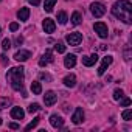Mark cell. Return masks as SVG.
Masks as SVG:
<instances>
[{
    "instance_id": "cell-1",
    "label": "cell",
    "mask_w": 132,
    "mask_h": 132,
    "mask_svg": "<svg viewBox=\"0 0 132 132\" xmlns=\"http://www.w3.org/2000/svg\"><path fill=\"white\" fill-rule=\"evenodd\" d=\"M112 13H113L115 17L121 19L124 23H130L132 19L127 17V16H130V13H132V3L127 2V0H121V2H117V3L112 6Z\"/></svg>"
},
{
    "instance_id": "cell-2",
    "label": "cell",
    "mask_w": 132,
    "mask_h": 132,
    "mask_svg": "<svg viewBox=\"0 0 132 132\" xmlns=\"http://www.w3.org/2000/svg\"><path fill=\"white\" fill-rule=\"evenodd\" d=\"M6 79L11 82V87L17 92L23 90V69L22 67H14L6 73Z\"/></svg>"
},
{
    "instance_id": "cell-3",
    "label": "cell",
    "mask_w": 132,
    "mask_h": 132,
    "mask_svg": "<svg viewBox=\"0 0 132 132\" xmlns=\"http://www.w3.org/2000/svg\"><path fill=\"white\" fill-rule=\"evenodd\" d=\"M90 11H92V14L95 17H103L106 14V6L103 3H100V2H95V3L90 5Z\"/></svg>"
},
{
    "instance_id": "cell-4",
    "label": "cell",
    "mask_w": 132,
    "mask_h": 132,
    "mask_svg": "<svg viewBox=\"0 0 132 132\" xmlns=\"http://www.w3.org/2000/svg\"><path fill=\"white\" fill-rule=\"evenodd\" d=\"M93 30H95V33H96L101 39H106L107 34H109V31H107V25L103 23V22H96V23L93 25Z\"/></svg>"
},
{
    "instance_id": "cell-5",
    "label": "cell",
    "mask_w": 132,
    "mask_h": 132,
    "mask_svg": "<svg viewBox=\"0 0 132 132\" xmlns=\"http://www.w3.org/2000/svg\"><path fill=\"white\" fill-rule=\"evenodd\" d=\"M65 39H67V42H69L70 45L76 47V45L81 44V40H82V34H81V33H69Z\"/></svg>"
},
{
    "instance_id": "cell-6",
    "label": "cell",
    "mask_w": 132,
    "mask_h": 132,
    "mask_svg": "<svg viewBox=\"0 0 132 132\" xmlns=\"http://www.w3.org/2000/svg\"><path fill=\"white\" fill-rule=\"evenodd\" d=\"M56 101H57V95H56L54 92L50 90V92H47V93L44 95V103H45V106L50 107V106H53Z\"/></svg>"
},
{
    "instance_id": "cell-7",
    "label": "cell",
    "mask_w": 132,
    "mask_h": 132,
    "mask_svg": "<svg viewBox=\"0 0 132 132\" xmlns=\"http://www.w3.org/2000/svg\"><path fill=\"white\" fill-rule=\"evenodd\" d=\"M30 57H31V53H30L28 50H20V51H17V53L14 54V59L19 61V62H25V61H28Z\"/></svg>"
},
{
    "instance_id": "cell-8",
    "label": "cell",
    "mask_w": 132,
    "mask_h": 132,
    "mask_svg": "<svg viewBox=\"0 0 132 132\" xmlns=\"http://www.w3.org/2000/svg\"><path fill=\"white\" fill-rule=\"evenodd\" d=\"M50 62H53V53H51L50 50H47V51L44 53V56L40 57L39 65H40V67H45V65H48Z\"/></svg>"
},
{
    "instance_id": "cell-9",
    "label": "cell",
    "mask_w": 132,
    "mask_h": 132,
    "mask_svg": "<svg viewBox=\"0 0 132 132\" xmlns=\"http://www.w3.org/2000/svg\"><path fill=\"white\" fill-rule=\"evenodd\" d=\"M42 27H44V31H45V33H53V31H54V28H56V23H54V20H53V19L47 17V19L44 20Z\"/></svg>"
},
{
    "instance_id": "cell-10",
    "label": "cell",
    "mask_w": 132,
    "mask_h": 132,
    "mask_svg": "<svg viewBox=\"0 0 132 132\" xmlns=\"http://www.w3.org/2000/svg\"><path fill=\"white\" fill-rule=\"evenodd\" d=\"M110 64H112V56H106V57H103V62H101L100 69H98V75H104L106 69L109 67Z\"/></svg>"
},
{
    "instance_id": "cell-11",
    "label": "cell",
    "mask_w": 132,
    "mask_h": 132,
    "mask_svg": "<svg viewBox=\"0 0 132 132\" xmlns=\"http://www.w3.org/2000/svg\"><path fill=\"white\" fill-rule=\"evenodd\" d=\"M72 121H73L75 124H79V123L84 121V112H82L81 107H78V109L75 110V113L72 115Z\"/></svg>"
},
{
    "instance_id": "cell-12",
    "label": "cell",
    "mask_w": 132,
    "mask_h": 132,
    "mask_svg": "<svg viewBox=\"0 0 132 132\" xmlns=\"http://www.w3.org/2000/svg\"><path fill=\"white\" fill-rule=\"evenodd\" d=\"M50 124L53 126V127H56V129H59V127H62L64 126V120H62V117H59V115H51L50 117Z\"/></svg>"
},
{
    "instance_id": "cell-13",
    "label": "cell",
    "mask_w": 132,
    "mask_h": 132,
    "mask_svg": "<svg viewBox=\"0 0 132 132\" xmlns=\"http://www.w3.org/2000/svg\"><path fill=\"white\" fill-rule=\"evenodd\" d=\"M64 65L67 69H72V67H75L76 65V56L75 54H67L64 57Z\"/></svg>"
},
{
    "instance_id": "cell-14",
    "label": "cell",
    "mask_w": 132,
    "mask_h": 132,
    "mask_svg": "<svg viewBox=\"0 0 132 132\" xmlns=\"http://www.w3.org/2000/svg\"><path fill=\"white\" fill-rule=\"evenodd\" d=\"M96 61H98L96 54H90V56H84L82 57V64L86 65V67H92V65H95Z\"/></svg>"
},
{
    "instance_id": "cell-15",
    "label": "cell",
    "mask_w": 132,
    "mask_h": 132,
    "mask_svg": "<svg viewBox=\"0 0 132 132\" xmlns=\"http://www.w3.org/2000/svg\"><path fill=\"white\" fill-rule=\"evenodd\" d=\"M11 117H13L14 120H23L25 112L22 110V107H13V109H11Z\"/></svg>"
},
{
    "instance_id": "cell-16",
    "label": "cell",
    "mask_w": 132,
    "mask_h": 132,
    "mask_svg": "<svg viewBox=\"0 0 132 132\" xmlns=\"http://www.w3.org/2000/svg\"><path fill=\"white\" fill-rule=\"evenodd\" d=\"M64 84L67 87H75L76 86V76L75 75H67L64 78Z\"/></svg>"
},
{
    "instance_id": "cell-17",
    "label": "cell",
    "mask_w": 132,
    "mask_h": 132,
    "mask_svg": "<svg viewBox=\"0 0 132 132\" xmlns=\"http://www.w3.org/2000/svg\"><path fill=\"white\" fill-rule=\"evenodd\" d=\"M17 17H19V20H28V17H30V10H28V8H20V10L17 11Z\"/></svg>"
},
{
    "instance_id": "cell-18",
    "label": "cell",
    "mask_w": 132,
    "mask_h": 132,
    "mask_svg": "<svg viewBox=\"0 0 132 132\" xmlns=\"http://www.w3.org/2000/svg\"><path fill=\"white\" fill-rule=\"evenodd\" d=\"M31 90H33L34 95H40V93H42V86H40V82H39V81H33V82H31Z\"/></svg>"
},
{
    "instance_id": "cell-19",
    "label": "cell",
    "mask_w": 132,
    "mask_h": 132,
    "mask_svg": "<svg viewBox=\"0 0 132 132\" xmlns=\"http://www.w3.org/2000/svg\"><path fill=\"white\" fill-rule=\"evenodd\" d=\"M81 22H82V16H81L78 11H75L73 16H72V23H73V25H79Z\"/></svg>"
},
{
    "instance_id": "cell-20",
    "label": "cell",
    "mask_w": 132,
    "mask_h": 132,
    "mask_svg": "<svg viewBox=\"0 0 132 132\" xmlns=\"http://www.w3.org/2000/svg\"><path fill=\"white\" fill-rule=\"evenodd\" d=\"M54 3H56V0H45V3H44V10H45L47 13H51V10H53Z\"/></svg>"
},
{
    "instance_id": "cell-21",
    "label": "cell",
    "mask_w": 132,
    "mask_h": 132,
    "mask_svg": "<svg viewBox=\"0 0 132 132\" xmlns=\"http://www.w3.org/2000/svg\"><path fill=\"white\" fill-rule=\"evenodd\" d=\"M57 22H59L61 25H65V23H67V14H65L64 11L57 13Z\"/></svg>"
},
{
    "instance_id": "cell-22",
    "label": "cell",
    "mask_w": 132,
    "mask_h": 132,
    "mask_svg": "<svg viewBox=\"0 0 132 132\" xmlns=\"http://www.w3.org/2000/svg\"><path fill=\"white\" fill-rule=\"evenodd\" d=\"M39 121H40V118H39V117H36V118H34V120H33L31 123H28V124H27L25 130H31V129H34V127H36V126L39 124Z\"/></svg>"
},
{
    "instance_id": "cell-23",
    "label": "cell",
    "mask_w": 132,
    "mask_h": 132,
    "mask_svg": "<svg viewBox=\"0 0 132 132\" xmlns=\"http://www.w3.org/2000/svg\"><path fill=\"white\" fill-rule=\"evenodd\" d=\"M123 96H124V92H123L121 89H117V90L113 92V100H115V101H120Z\"/></svg>"
},
{
    "instance_id": "cell-24",
    "label": "cell",
    "mask_w": 132,
    "mask_h": 132,
    "mask_svg": "<svg viewBox=\"0 0 132 132\" xmlns=\"http://www.w3.org/2000/svg\"><path fill=\"white\" fill-rule=\"evenodd\" d=\"M121 117H123V120H126V121H130V118H132V110H130V109L124 110V112L121 113Z\"/></svg>"
},
{
    "instance_id": "cell-25",
    "label": "cell",
    "mask_w": 132,
    "mask_h": 132,
    "mask_svg": "<svg viewBox=\"0 0 132 132\" xmlns=\"http://www.w3.org/2000/svg\"><path fill=\"white\" fill-rule=\"evenodd\" d=\"M54 50H56L57 53H65V45H64L62 42H57V44L54 45Z\"/></svg>"
},
{
    "instance_id": "cell-26",
    "label": "cell",
    "mask_w": 132,
    "mask_h": 132,
    "mask_svg": "<svg viewBox=\"0 0 132 132\" xmlns=\"http://www.w3.org/2000/svg\"><path fill=\"white\" fill-rule=\"evenodd\" d=\"M39 109H40V107H39V104H37V103H34V104H30V106H28V112H30V113H36Z\"/></svg>"
},
{
    "instance_id": "cell-27",
    "label": "cell",
    "mask_w": 132,
    "mask_h": 132,
    "mask_svg": "<svg viewBox=\"0 0 132 132\" xmlns=\"http://www.w3.org/2000/svg\"><path fill=\"white\" fill-rule=\"evenodd\" d=\"M10 98H0V109H3V107H8L10 106Z\"/></svg>"
},
{
    "instance_id": "cell-28",
    "label": "cell",
    "mask_w": 132,
    "mask_h": 132,
    "mask_svg": "<svg viewBox=\"0 0 132 132\" xmlns=\"http://www.w3.org/2000/svg\"><path fill=\"white\" fill-rule=\"evenodd\" d=\"M2 48H3L5 51H8V50L11 48V40H10V39H3V42H2Z\"/></svg>"
},
{
    "instance_id": "cell-29",
    "label": "cell",
    "mask_w": 132,
    "mask_h": 132,
    "mask_svg": "<svg viewBox=\"0 0 132 132\" xmlns=\"http://www.w3.org/2000/svg\"><path fill=\"white\" fill-rule=\"evenodd\" d=\"M120 104L124 106V107H127V106H130V100H129V98H121V100H120Z\"/></svg>"
},
{
    "instance_id": "cell-30",
    "label": "cell",
    "mask_w": 132,
    "mask_h": 132,
    "mask_svg": "<svg viewBox=\"0 0 132 132\" xmlns=\"http://www.w3.org/2000/svg\"><path fill=\"white\" fill-rule=\"evenodd\" d=\"M10 30H11V31H17V30H19V23H17V22H13V23L10 25Z\"/></svg>"
},
{
    "instance_id": "cell-31",
    "label": "cell",
    "mask_w": 132,
    "mask_h": 132,
    "mask_svg": "<svg viewBox=\"0 0 132 132\" xmlns=\"http://www.w3.org/2000/svg\"><path fill=\"white\" fill-rule=\"evenodd\" d=\"M40 79H45V81H51V76L48 73H40Z\"/></svg>"
},
{
    "instance_id": "cell-32",
    "label": "cell",
    "mask_w": 132,
    "mask_h": 132,
    "mask_svg": "<svg viewBox=\"0 0 132 132\" xmlns=\"http://www.w3.org/2000/svg\"><path fill=\"white\" fill-rule=\"evenodd\" d=\"M28 2H30V3H31L33 6H37V5L40 3V0H28Z\"/></svg>"
},
{
    "instance_id": "cell-33",
    "label": "cell",
    "mask_w": 132,
    "mask_h": 132,
    "mask_svg": "<svg viewBox=\"0 0 132 132\" xmlns=\"http://www.w3.org/2000/svg\"><path fill=\"white\" fill-rule=\"evenodd\" d=\"M22 42H23V37H20V36H17V37H16V44H17V45H20Z\"/></svg>"
},
{
    "instance_id": "cell-34",
    "label": "cell",
    "mask_w": 132,
    "mask_h": 132,
    "mask_svg": "<svg viewBox=\"0 0 132 132\" xmlns=\"http://www.w3.org/2000/svg\"><path fill=\"white\" fill-rule=\"evenodd\" d=\"M10 129H19V124L17 123H10Z\"/></svg>"
},
{
    "instance_id": "cell-35",
    "label": "cell",
    "mask_w": 132,
    "mask_h": 132,
    "mask_svg": "<svg viewBox=\"0 0 132 132\" xmlns=\"http://www.w3.org/2000/svg\"><path fill=\"white\" fill-rule=\"evenodd\" d=\"M2 64H3V65L8 64V57H6V56H2Z\"/></svg>"
},
{
    "instance_id": "cell-36",
    "label": "cell",
    "mask_w": 132,
    "mask_h": 132,
    "mask_svg": "<svg viewBox=\"0 0 132 132\" xmlns=\"http://www.w3.org/2000/svg\"><path fill=\"white\" fill-rule=\"evenodd\" d=\"M0 34H2V28H0Z\"/></svg>"
},
{
    "instance_id": "cell-37",
    "label": "cell",
    "mask_w": 132,
    "mask_h": 132,
    "mask_svg": "<svg viewBox=\"0 0 132 132\" xmlns=\"http://www.w3.org/2000/svg\"><path fill=\"white\" fill-rule=\"evenodd\" d=\"M0 124H2V120H0Z\"/></svg>"
}]
</instances>
